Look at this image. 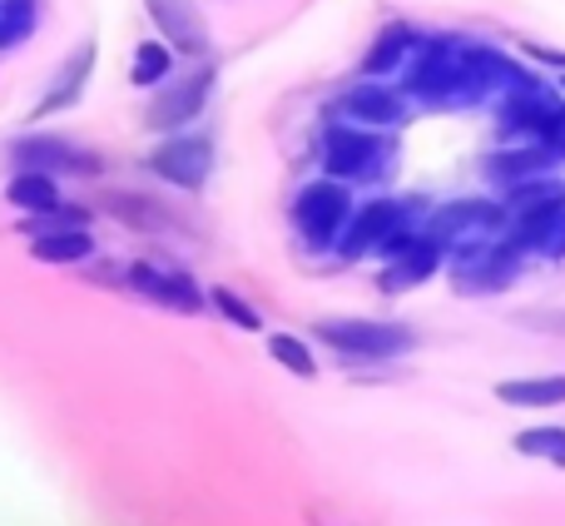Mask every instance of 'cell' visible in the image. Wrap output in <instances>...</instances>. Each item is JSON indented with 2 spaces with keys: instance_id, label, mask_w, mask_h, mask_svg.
I'll return each mask as SVG.
<instances>
[{
  "instance_id": "25",
  "label": "cell",
  "mask_w": 565,
  "mask_h": 526,
  "mask_svg": "<svg viewBox=\"0 0 565 526\" xmlns=\"http://www.w3.org/2000/svg\"><path fill=\"white\" fill-rule=\"evenodd\" d=\"M174 55L179 50L169 40H139L135 45V60H129V80L139 90H159L169 75H174Z\"/></svg>"
},
{
  "instance_id": "22",
  "label": "cell",
  "mask_w": 565,
  "mask_h": 526,
  "mask_svg": "<svg viewBox=\"0 0 565 526\" xmlns=\"http://www.w3.org/2000/svg\"><path fill=\"white\" fill-rule=\"evenodd\" d=\"M6 199L20 209V214H50V209L65 204L60 194V179L55 175H40V169H15V179L6 185Z\"/></svg>"
},
{
  "instance_id": "12",
  "label": "cell",
  "mask_w": 565,
  "mask_h": 526,
  "mask_svg": "<svg viewBox=\"0 0 565 526\" xmlns=\"http://www.w3.org/2000/svg\"><path fill=\"white\" fill-rule=\"evenodd\" d=\"M10 159H15V169H40V175H55V179H99L105 175V159L65 135H20L15 145H10Z\"/></svg>"
},
{
  "instance_id": "19",
  "label": "cell",
  "mask_w": 565,
  "mask_h": 526,
  "mask_svg": "<svg viewBox=\"0 0 565 526\" xmlns=\"http://www.w3.org/2000/svg\"><path fill=\"white\" fill-rule=\"evenodd\" d=\"M145 10L154 15L159 35H164L179 55H189V60L209 55V25H204V15H199L189 0H145Z\"/></svg>"
},
{
  "instance_id": "18",
  "label": "cell",
  "mask_w": 565,
  "mask_h": 526,
  "mask_svg": "<svg viewBox=\"0 0 565 526\" xmlns=\"http://www.w3.org/2000/svg\"><path fill=\"white\" fill-rule=\"evenodd\" d=\"M561 214H565V189H556V194H546V199H531V204L511 209L507 239L526 259H546V244H551V234H556Z\"/></svg>"
},
{
  "instance_id": "29",
  "label": "cell",
  "mask_w": 565,
  "mask_h": 526,
  "mask_svg": "<svg viewBox=\"0 0 565 526\" xmlns=\"http://www.w3.org/2000/svg\"><path fill=\"white\" fill-rule=\"evenodd\" d=\"M511 323L526 333H541V338H565V303H556V308H516Z\"/></svg>"
},
{
  "instance_id": "20",
  "label": "cell",
  "mask_w": 565,
  "mask_h": 526,
  "mask_svg": "<svg viewBox=\"0 0 565 526\" xmlns=\"http://www.w3.org/2000/svg\"><path fill=\"white\" fill-rule=\"evenodd\" d=\"M491 392L511 412H556L565 408V372H521V378H501Z\"/></svg>"
},
{
  "instance_id": "30",
  "label": "cell",
  "mask_w": 565,
  "mask_h": 526,
  "mask_svg": "<svg viewBox=\"0 0 565 526\" xmlns=\"http://www.w3.org/2000/svg\"><path fill=\"white\" fill-rule=\"evenodd\" d=\"M526 65H536V70H546L551 80L565 75V50L561 45H546V40H521V50H516Z\"/></svg>"
},
{
  "instance_id": "6",
  "label": "cell",
  "mask_w": 565,
  "mask_h": 526,
  "mask_svg": "<svg viewBox=\"0 0 565 526\" xmlns=\"http://www.w3.org/2000/svg\"><path fill=\"white\" fill-rule=\"evenodd\" d=\"M511 224V209L501 194H457V199H441V204H431L427 214V234L437 239L441 249L451 254H461V249L471 244H487V239H501Z\"/></svg>"
},
{
  "instance_id": "3",
  "label": "cell",
  "mask_w": 565,
  "mask_h": 526,
  "mask_svg": "<svg viewBox=\"0 0 565 526\" xmlns=\"http://www.w3.org/2000/svg\"><path fill=\"white\" fill-rule=\"evenodd\" d=\"M318 165L328 179L352 189H377L397 169V135L392 129H362L348 119H328L318 135Z\"/></svg>"
},
{
  "instance_id": "28",
  "label": "cell",
  "mask_w": 565,
  "mask_h": 526,
  "mask_svg": "<svg viewBox=\"0 0 565 526\" xmlns=\"http://www.w3.org/2000/svg\"><path fill=\"white\" fill-rule=\"evenodd\" d=\"M209 308H214L224 323H234L238 333H258V328H264V313H258L244 293L224 288V283H214V288H209Z\"/></svg>"
},
{
  "instance_id": "14",
  "label": "cell",
  "mask_w": 565,
  "mask_h": 526,
  "mask_svg": "<svg viewBox=\"0 0 565 526\" xmlns=\"http://www.w3.org/2000/svg\"><path fill=\"white\" fill-rule=\"evenodd\" d=\"M437 273H447V249H441L437 239L427 234V229H417V234H412L407 244L397 249V254L382 259V269H377V293H387V298H402V293L427 288Z\"/></svg>"
},
{
  "instance_id": "9",
  "label": "cell",
  "mask_w": 565,
  "mask_h": 526,
  "mask_svg": "<svg viewBox=\"0 0 565 526\" xmlns=\"http://www.w3.org/2000/svg\"><path fill=\"white\" fill-rule=\"evenodd\" d=\"M214 85H218V70L209 65V60H199L189 75H169L164 85L154 90V99H149L145 125L159 129V135L189 129L199 115H204V105H209V95H214Z\"/></svg>"
},
{
  "instance_id": "17",
  "label": "cell",
  "mask_w": 565,
  "mask_h": 526,
  "mask_svg": "<svg viewBox=\"0 0 565 526\" xmlns=\"http://www.w3.org/2000/svg\"><path fill=\"white\" fill-rule=\"evenodd\" d=\"M99 209H105L109 219H119L125 229H135V234H179V229H184V219H179L164 199L139 194V189H115V194L99 199Z\"/></svg>"
},
{
  "instance_id": "31",
  "label": "cell",
  "mask_w": 565,
  "mask_h": 526,
  "mask_svg": "<svg viewBox=\"0 0 565 526\" xmlns=\"http://www.w3.org/2000/svg\"><path fill=\"white\" fill-rule=\"evenodd\" d=\"M541 145L551 149V159H556V165L565 169V105H561V115H556V125L546 129V139H541Z\"/></svg>"
},
{
  "instance_id": "7",
  "label": "cell",
  "mask_w": 565,
  "mask_h": 526,
  "mask_svg": "<svg viewBox=\"0 0 565 526\" xmlns=\"http://www.w3.org/2000/svg\"><path fill=\"white\" fill-rule=\"evenodd\" d=\"M352 209H358V199H352V185H342V179H308V185L292 194V234H298L302 249H312V254H332L342 239V229H348Z\"/></svg>"
},
{
  "instance_id": "10",
  "label": "cell",
  "mask_w": 565,
  "mask_h": 526,
  "mask_svg": "<svg viewBox=\"0 0 565 526\" xmlns=\"http://www.w3.org/2000/svg\"><path fill=\"white\" fill-rule=\"evenodd\" d=\"M328 119H348L362 129H392L397 135L412 119V99L397 90V80H352L338 99L328 105Z\"/></svg>"
},
{
  "instance_id": "4",
  "label": "cell",
  "mask_w": 565,
  "mask_h": 526,
  "mask_svg": "<svg viewBox=\"0 0 565 526\" xmlns=\"http://www.w3.org/2000/svg\"><path fill=\"white\" fill-rule=\"evenodd\" d=\"M312 343H322L342 368L377 372L417 348V328L397 318H318L312 323Z\"/></svg>"
},
{
  "instance_id": "24",
  "label": "cell",
  "mask_w": 565,
  "mask_h": 526,
  "mask_svg": "<svg viewBox=\"0 0 565 526\" xmlns=\"http://www.w3.org/2000/svg\"><path fill=\"white\" fill-rule=\"evenodd\" d=\"M516 457H531V462H546V467L565 472V422H536V428H521L511 438Z\"/></svg>"
},
{
  "instance_id": "8",
  "label": "cell",
  "mask_w": 565,
  "mask_h": 526,
  "mask_svg": "<svg viewBox=\"0 0 565 526\" xmlns=\"http://www.w3.org/2000/svg\"><path fill=\"white\" fill-rule=\"evenodd\" d=\"M526 263L531 259L501 234V239H487V244H471V249H461V254H451L447 283L457 298H501V293H511L521 283Z\"/></svg>"
},
{
  "instance_id": "32",
  "label": "cell",
  "mask_w": 565,
  "mask_h": 526,
  "mask_svg": "<svg viewBox=\"0 0 565 526\" xmlns=\"http://www.w3.org/2000/svg\"><path fill=\"white\" fill-rule=\"evenodd\" d=\"M546 263H565V214H561L556 234H551V244H546Z\"/></svg>"
},
{
  "instance_id": "11",
  "label": "cell",
  "mask_w": 565,
  "mask_h": 526,
  "mask_svg": "<svg viewBox=\"0 0 565 526\" xmlns=\"http://www.w3.org/2000/svg\"><path fill=\"white\" fill-rule=\"evenodd\" d=\"M145 169L154 179H164V185L199 194L209 185V175H214V139L194 135V129H174L145 155Z\"/></svg>"
},
{
  "instance_id": "33",
  "label": "cell",
  "mask_w": 565,
  "mask_h": 526,
  "mask_svg": "<svg viewBox=\"0 0 565 526\" xmlns=\"http://www.w3.org/2000/svg\"><path fill=\"white\" fill-rule=\"evenodd\" d=\"M556 85H561V95H565V75H556Z\"/></svg>"
},
{
  "instance_id": "15",
  "label": "cell",
  "mask_w": 565,
  "mask_h": 526,
  "mask_svg": "<svg viewBox=\"0 0 565 526\" xmlns=\"http://www.w3.org/2000/svg\"><path fill=\"white\" fill-rule=\"evenodd\" d=\"M481 179L491 185V194H507L511 185H526V179H541V175H561V165L551 159L546 145H491L481 155Z\"/></svg>"
},
{
  "instance_id": "1",
  "label": "cell",
  "mask_w": 565,
  "mask_h": 526,
  "mask_svg": "<svg viewBox=\"0 0 565 526\" xmlns=\"http://www.w3.org/2000/svg\"><path fill=\"white\" fill-rule=\"evenodd\" d=\"M526 70V60L497 40H477L461 30H422V45L402 65L397 90L412 99V109L467 115V109H491Z\"/></svg>"
},
{
  "instance_id": "26",
  "label": "cell",
  "mask_w": 565,
  "mask_h": 526,
  "mask_svg": "<svg viewBox=\"0 0 565 526\" xmlns=\"http://www.w3.org/2000/svg\"><path fill=\"white\" fill-rule=\"evenodd\" d=\"M268 358L278 362L282 372H292V378H302V382H312L318 378V353H312V343L308 338H298V333H268Z\"/></svg>"
},
{
  "instance_id": "2",
  "label": "cell",
  "mask_w": 565,
  "mask_h": 526,
  "mask_svg": "<svg viewBox=\"0 0 565 526\" xmlns=\"http://www.w3.org/2000/svg\"><path fill=\"white\" fill-rule=\"evenodd\" d=\"M427 214H431V199H422V194H372L352 209V219L332 254L342 263H362V259L382 263L427 224Z\"/></svg>"
},
{
  "instance_id": "16",
  "label": "cell",
  "mask_w": 565,
  "mask_h": 526,
  "mask_svg": "<svg viewBox=\"0 0 565 526\" xmlns=\"http://www.w3.org/2000/svg\"><path fill=\"white\" fill-rule=\"evenodd\" d=\"M417 45H422V30L412 25V20H387V25L372 35V45L362 50L358 75L362 80H397Z\"/></svg>"
},
{
  "instance_id": "21",
  "label": "cell",
  "mask_w": 565,
  "mask_h": 526,
  "mask_svg": "<svg viewBox=\"0 0 565 526\" xmlns=\"http://www.w3.org/2000/svg\"><path fill=\"white\" fill-rule=\"evenodd\" d=\"M95 40H85L79 50H70L65 60H60V70H55V80H50V90L40 95V105H35V119H45V115H60V109H70L79 95H85V85H89V75H95Z\"/></svg>"
},
{
  "instance_id": "27",
  "label": "cell",
  "mask_w": 565,
  "mask_h": 526,
  "mask_svg": "<svg viewBox=\"0 0 565 526\" xmlns=\"http://www.w3.org/2000/svg\"><path fill=\"white\" fill-rule=\"evenodd\" d=\"M40 0H0V50H15L35 35Z\"/></svg>"
},
{
  "instance_id": "5",
  "label": "cell",
  "mask_w": 565,
  "mask_h": 526,
  "mask_svg": "<svg viewBox=\"0 0 565 526\" xmlns=\"http://www.w3.org/2000/svg\"><path fill=\"white\" fill-rule=\"evenodd\" d=\"M561 105H565L561 85L546 75V70L531 65L526 75H521L516 85H511L507 95L491 105L497 139H501V145H541V139H546V129L556 125Z\"/></svg>"
},
{
  "instance_id": "23",
  "label": "cell",
  "mask_w": 565,
  "mask_h": 526,
  "mask_svg": "<svg viewBox=\"0 0 565 526\" xmlns=\"http://www.w3.org/2000/svg\"><path fill=\"white\" fill-rule=\"evenodd\" d=\"M30 254L40 263H89L95 259V234L89 229H50L30 239Z\"/></svg>"
},
{
  "instance_id": "13",
  "label": "cell",
  "mask_w": 565,
  "mask_h": 526,
  "mask_svg": "<svg viewBox=\"0 0 565 526\" xmlns=\"http://www.w3.org/2000/svg\"><path fill=\"white\" fill-rule=\"evenodd\" d=\"M125 288L139 293V298H149V303H159V308H169V313H184V318H194V313L209 308V288H199L194 273L169 269V263H149V259L129 263Z\"/></svg>"
}]
</instances>
